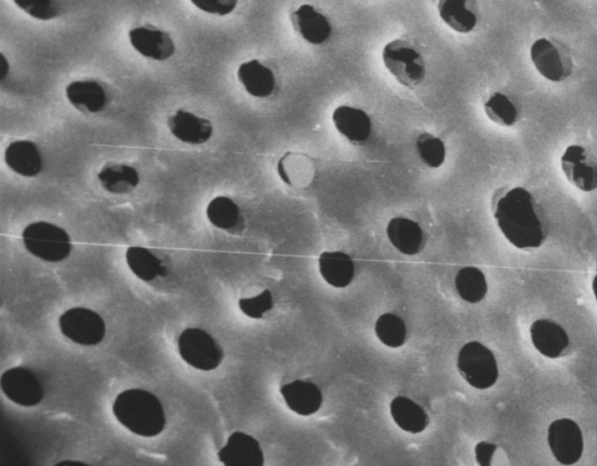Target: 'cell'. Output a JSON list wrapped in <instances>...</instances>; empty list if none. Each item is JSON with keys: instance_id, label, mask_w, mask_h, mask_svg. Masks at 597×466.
<instances>
[{"instance_id": "cell-36", "label": "cell", "mask_w": 597, "mask_h": 466, "mask_svg": "<svg viewBox=\"0 0 597 466\" xmlns=\"http://www.w3.org/2000/svg\"><path fill=\"white\" fill-rule=\"evenodd\" d=\"M497 446L489 442H480L475 448V456L477 464L481 466H489L496 453Z\"/></svg>"}, {"instance_id": "cell-30", "label": "cell", "mask_w": 597, "mask_h": 466, "mask_svg": "<svg viewBox=\"0 0 597 466\" xmlns=\"http://www.w3.org/2000/svg\"><path fill=\"white\" fill-rule=\"evenodd\" d=\"M484 112L491 122L502 127L515 126L521 116L516 103L503 93L491 95L484 103Z\"/></svg>"}, {"instance_id": "cell-11", "label": "cell", "mask_w": 597, "mask_h": 466, "mask_svg": "<svg viewBox=\"0 0 597 466\" xmlns=\"http://www.w3.org/2000/svg\"><path fill=\"white\" fill-rule=\"evenodd\" d=\"M560 166L567 181L581 192L597 189V162L585 146H568L561 155Z\"/></svg>"}, {"instance_id": "cell-10", "label": "cell", "mask_w": 597, "mask_h": 466, "mask_svg": "<svg viewBox=\"0 0 597 466\" xmlns=\"http://www.w3.org/2000/svg\"><path fill=\"white\" fill-rule=\"evenodd\" d=\"M0 387L7 399L23 407H34L45 397V388L32 370L13 367L0 378Z\"/></svg>"}, {"instance_id": "cell-8", "label": "cell", "mask_w": 597, "mask_h": 466, "mask_svg": "<svg viewBox=\"0 0 597 466\" xmlns=\"http://www.w3.org/2000/svg\"><path fill=\"white\" fill-rule=\"evenodd\" d=\"M59 326L63 336L83 347H95L103 342L107 334L103 317L88 308L67 310L61 315Z\"/></svg>"}, {"instance_id": "cell-4", "label": "cell", "mask_w": 597, "mask_h": 466, "mask_svg": "<svg viewBox=\"0 0 597 466\" xmlns=\"http://www.w3.org/2000/svg\"><path fill=\"white\" fill-rule=\"evenodd\" d=\"M26 250L47 263H61L73 251L72 238L65 229L48 222L27 225L23 232Z\"/></svg>"}, {"instance_id": "cell-19", "label": "cell", "mask_w": 597, "mask_h": 466, "mask_svg": "<svg viewBox=\"0 0 597 466\" xmlns=\"http://www.w3.org/2000/svg\"><path fill=\"white\" fill-rule=\"evenodd\" d=\"M66 97L76 110L98 114L107 108L109 97L101 83L93 80L74 81L66 88Z\"/></svg>"}, {"instance_id": "cell-14", "label": "cell", "mask_w": 597, "mask_h": 466, "mask_svg": "<svg viewBox=\"0 0 597 466\" xmlns=\"http://www.w3.org/2000/svg\"><path fill=\"white\" fill-rule=\"evenodd\" d=\"M168 130L174 138L186 145L201 146L209 143L214 136V126L209 119L179 110L168 119Z\"/></svg>"}, {"instance_id": "cell-28", "label": "cell", "mask_w": 597, "mask_h": 466, "mask_svg": "<svg viewBox=\"0 0 597 466\" xmlns=\"http://www.w3.org/2000/svg\"><path fill=\"white\" fill-rule=\"evenodd\" d=\"M455 287L461 299L468 303H479L488 293V282L486 275L480 268L468 266L463 267L455 278Z\"/></svg>"}, {"instance_id": "cell-13", "label": "cell", "mask_w": 597, "mask_h": 466, "mask_svg": "<svg viewBox=\"0 0 597 466\" xmlns=\"http://www.w3.org/2000/svg\"><path fill=\"white\" fill-rule=\"evenodd\" d=\"M291 23L307 44L321 46L332 37L333 26L325 14L315 9L313 5L304 4L291 14Z\"/></svg>"}, {"instance_id": "cell-15", "label": "cell", "mask_w": 597, "mask_h": 466, "mask_svg": "<svg viewBox=\"0 0 597 466\" xmlns=\"http://www.w3.org/2000/svg\"><path fill=\"white\" fill-rule=\"evenodd\" d=\"M219 460L226 466H263L264 453L254 436L235 432L219 451Z\"/></svg>"}, {"instance_id": "cell-12", "label": "cell", "mask_w": 597, "mask_h": 466, "mask_svg": "<svg viewBox=\"0 0 597 466\" xmlns=\"http://www.w3.org/2000/svg\"><path fill=\"white\" fill-rule=\"evenodd\" d=\"M133 49L146 59L157 62L170 60L177 51L170 33L152 26H139L129 32Z\"/></svg>"}, {"instance_id": "cell-16", "label": "cell", "mask_w": 597, "mask_h": 466, "mask_svg": "<svg viewBox=\"0 0 597 466\" xmlns=\"http://www.w3.org/2000/svg\"><path fill=\"white\" fill-rule=\"evenodd\" d=\"M530 335L533 347L540 355L557 359L565 355L570 347V337L558 323L550 320H537L532 323Z\"/></svg>"}, {"instance_id": "cell-17", "label": "cell", "mask_w": 597, "mask_h": 466, "mask_svg": "<svg viewBox=\"0 0 597 466\" xmlns=\"http://www.w3.org/2000/svg\"><path fill=\"white\" fill-rule=\"evenodd\" d=\"M7 167L23 178H37L44 169V158L37 144L30 140L13 141L4 154Z\"/></svg>"}, {"instance_id": "cell-5", "label": "cell", "mask_w": 597, "mask_h": 466, "mask_svg": "<svg viewBox=\"0 0 597 466\" xmlns=\"http://www.w3.org/2000/svg\"><path fill=\"white\" fill-rule=\"evenodd\" d=\"M458 367L467 383L480 391L489 390L500 377L493 351L480 342L463 345L458 357Z\"/></svg>"}, {"instance_id": "cell-26", "label": "cell", "mask_w": 597, "mask_h": 466, "mask_svg": "<svg viewBox=\"0 0 597 466\" xmlns=\"http://www.w3.org/2000/svg\"><path fill=\"white\" fill-rule=\"evenodd\" d=\"M440 19L456 33H472L477 26L476 14L468 9L467 0H439Z\"/></svg>"}, {"instance_id": "cell-7", "label": "cell", "mask_w": 597, "mask_h": 466, "mask_svg": "<svg viewBox=\"0 0 597 466\" xmlns=\"http://www.w3.org/2000/svg\"><path fill=\"white\" fill-rule=\"evenodd\" d=\"M530 59L539 75L552 83L565 82L573 73L571 54L556 40L540 38L533 41Z\"/></svg>"}, {"instance_id": "cell-9", "label": "cell", "mask_w": 597, "mask_h": 466, "mask_svg": "<svg viewBox=\"0 0 597 466\" xmlns=\"http://www.w3.org/2000/svg\"><path fill=\"white\" fill-rule=\"evenodd\" d=\"M547 442H549L552 455L560 464H577L584 455V434L574 420L553 421L547 430Z\"/></svg>"}, {"instance_id": "cell-31", "label": "cell", "mask_w": 597, "mask_h": 466, "mask_svg": "<svg viewBox=\"0 0 597 466\" xmlns=\"http://www.w3.org/2000/svg\"><path fill=\"white\" fill-rule=\"evenodd\" d=\"M418 157L427 168L438 169L445 165L447 148L444 140L430 132L419 134L416 140Z\"/></svg>"}, {"instance_id": "cell-2", "label": "cell", "mask_w": 597, "mask_h": 466, "mask_svg": "<svg viewBox=\"0 0 597 466\" xmlns=\"http://www.w3.org/2000/svg\"><path fill=\"white\" fill-rule=\"evenodd\" d=\"M112 411L126 429L146 439L160 435L166 427L163 404L156 395L140 388L119 394Z\"/></svg>"}, {"instance_id": "cell-6", "label": "cell", "mask_w": 597, "mask_h": 466, "mask_svg": "<svg viewBox=\"0 0 597 466\" xmlns=\"http://www.w3.org/2000/svg\"><path fill=\"white\" fill-rule=\"evenodd\" d=\"M179 353L189 365L200 371H214L222 364L224 353L219 343L205 330L189 328L179 336Z\"/></svg>"}, {"instance_id": "cell-3", "label": "cell", "mask_w": 597, "mask_h": 466, "mask_svg": "<svg viewBox=\"0 0 597 466\" xmlns=\"http://www.w3.org/2000/svg\"><path fill=\"white\" fill-rule=\"evenodd\" d=\"M382 60L388 72L405 88L414 89L424 82V56L409 41L396 39L383 48Z\"/></svg>"}, {"instance_id": "cell-38", "label": "cell", "mask_w": 597, "mask_h": 466, "mask_svg": "<svg viewBox=\"0 0 597 466\" xmlns=\"http://www.w3.org/2000/svg\"><path fill=\"white\" fill-rule=\"evenodd\" d=\"M592 286H593V293H594V296H595V300L597 302V274L595 275V278L593 280V285Z\"/></svg>"}, {"instance_id": "cell-25", "label": "cell", "mask_w": 597, "mask_h": 466, "mask_svg": "<svg viewBox=\"0 0 597 466\" xmlns=\"http://www.w3.org/2000/svg\"><path fill=\"white\" fill-rule=\"evenodd\" d=\"M390 411L397 426L407 433H423L428 423H430V418H428L424 408L409 398L397 397L393 399Z\"/></svg>"}, {"instance_id": "cell-23", "label": "cell", "mask_w": 597, "mask_h": 466, "mask_svg": "<svg viewBox=\"0 0 597 466\" xmlns=\"http://www.w3.org/2000/svg\"><path fill=\"white\" fill-rule=\"evenodd\" d=\"M322 278L335 288H346L355 277V265L347 253L323 252L319 259Z\"/></svg>"}, {"instance_id": "cell-33", "label": "cell", "mask_w": 597, "mask_h": 466, "mask_svg": "<svg viewBox=\"0 0 597 466\" xmlns=\"http://www.w3.org/2000/svg\"><path fill=\"white\" fill-rule=\"evenodd\" d=\"M13 3L28 16L40 21L54 20L60 17L62 11L59 0H13Z\"/></svg>"}, {"instance_id": "cell-24", "label": "cell", "mask_w": 597, "mask_h": 466, "mask_svg": "<svg viewBox=\"0 0 597 466\" xmlns=\"http://www.w3.org/2000/svg\"><path fill=\"white\" fill-rule=\"evenodd\" d=\"M105 192L114 195H126L135 190L140 183V175L135 167L124 164H109L101 169L97 176Z\"/></svg>"}, {"instance_id": "cell-35", "label": "cell", "mask_w": 597, "mask_h": 466, "mask_svg": "<svg viewBox=\"0 0 597 466\" xmlns=\"http://www.w3.org/2000/svg\"><path fill=\"white\" fill-rule=\"evenodd\" d=\"M191 3L202 12L226 17L236 10L238 0H191Z\"/></svg>"}, {"instance_id": "cell-34", "label": "cell", "mask_w": 597, "mask_h": 466, "mask_svg": "<svg viewBox=\"0 0 597 466\" xmlns=\"http://www.w3.org/2000/svg\"><path fill=\"white\" fill-rule=\"evenodd\" d=\"M242 312L251 317V319H263V316L273 308V296L269 289H265L262 294L255 298L241 299L238 302Z\"/></svg>"}, {"instance_id": "cell-27", "label": "cell", "mask_w": 597, "mask_h": 466, "mask_svg": "<svg viewBox=\"0 0 597 466\" xmlns=\"http://www.w3.org/2000/svg\"><path fill=\"white\" fill-rule=\"evenodd\" d=\"M126 261L130 270L142 281L150 282L164 277L166 268L154 254L145 247L132 246L126 252Z\"/></svg>"}, {"instance_id": "cell-22", "label": "cell", "mask_w": 597, "mask_h": 466, "mask_svg": "<svg viewBox=\"0 0 597 466\" xmlns=\"http://www.w3.org/2000/svg\"><path fill=\"white\" fill-rule=\"evenodd\" d=\"M386 235L393 247L406 256L419 253L424 244L423 229L410 218H392L386 227Z\"/></svg>"}, {"instance_id": "cell-20", "label": "cell", "mask_w": 597, "mask_h": 466, "mask_svg": "<svg viewBox=\"0 0 597 466\" xmlns=\"http://www.w3.org/2000/svg\"><path fill=\"white\" fill-rule=\"evenodd\" d=\"M238 81L247 93L259 100L269 98L276 90V76L269 67L261 61L250 60L243 62L237 70Z\"/></svg>"}, {"instance_id": "cell-21", "label": "cell", "mask_w": 597, "mask_h": 466, "mask_svg": "<svg viewBox=\"0 0 597 466\" xmlns=\"http://www.w3.org/2000/svg\"><path fill=\"white\" fill-rule=\"evenodd\" d=\"M280 393L291 411L301 416L318 413L322 406L323 397L320 388L309 381H293L284 385Z\"/></svg>"}, {"instance_id": "cell-29", "label": "cell", "mask_w": 597, "mask_h": 466, "mask_svg": "<svg viewBox=\"0 0 597 466\" xmlns=\"http://www.w3.org/2000/svg\"><path fill=\"white\" fill-rule=\"evenodd\" d=\"M207 217L215 228L226 231L235 229L242 220L240 207L227 196L216 197L209 203Z\"/></svg>"}, {"instance_id": "cell-37", "label": "cell", "mask_w": 597, "mask_h": 466, "mask_svg": "<svg viewBox=\"0 0 597 466\" xmlns=\"http://www.w3.org/2000/svg\"><path fill=\"white\" fill-rule=\"evenodd\" d=\"M10 73V63L7 61L6 56L0 54V81H5L7 75Z\"/></svg>"}, {"instance_id": "cell-1", "label": "cell", "mask_w": 597, "mask_h": 466, "mask_svg": "<svg viewBox=\"0 0 597 466\" xmlns=\"http://www.w3.org/2000/svg\"><path fill=\"white\" fill-rule=\"evenodd\" d=\"M494 216L503 236L516 249L533 250L543 245L544 225L535 197L528 189H509L497 201Z\"/></svg>"}, {"instance_id": "cell-39", "label": "cell", "mask_w": 597, "mask_h": 466, "mask_svg": "<svg viewBox=\"0 0 597 466\" xmlns=\"http://www.w3.org/2000/svg\"><path fill=\"white\" fill-rule=\"evenodd\" d=\"M68 464H84L83 462H76V461H63L58 463V465H68Z\"/></svg>"}, {"instance_id": "cell-18", "label": "cell", "mask_w": 597, "mask_h": 466, "mask_svg": "<svg viewBox=\"0 0 597 466\" xmlns=\"http://www.w3.org/2000/svg\"><path fill=\"white\" fill-rule=\"evenodd\" d=\"M332 120L336 131L351 143H365L371 136V118L362 109L341 105L334 110Z\"/></svg>"}, {"instance_id": "cell-32", "label": "cell", "mask_w": 597, "mask_h": 466, "mask_svg": "<svg viewBox=\"0 0 597 466\" xmlns=\"http://www.w3.org/2000/svg\"><path fill=\"white\" fill-rule=\"evenodd\" d=\"M378 340L392 349L402 348L406 342L405 322L395 314H383L378 317L375 326Z\"/></svg>"}]
</instances>
